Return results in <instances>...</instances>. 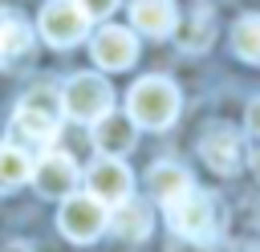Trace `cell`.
Listing matches in <instances>:
<instances>
[{"label":"cell","mask_w":260,"mask_h":252,"mask_svg":"<svg viewBox=\"0 0 260 252\" xmlns=\"http://www.w3.org/2000/svg\"><path fill=\"white\" fill-rule=\"evenodd\" d=\"M61 93L53 85H37L20 98L16 114H12V126H8V138L12 142H49L57 134V122H61Z\"/></svg>","instance_id":"6da1fadb"},{"label":"cell","mask_w":260,"mask_h":252,"mask_svg":"<svg viewBox=\"0 0 260 252\" xmlns=\"http://www.w3.org/2000/svg\"><path fill=\"white\" fill-rule=\"evenodd\" d=\"M126 114L134 118V126L167 130L179 118V89L167 77H142L126 98Z\"/></svg>","instance_id":"7a4b0ae2"},{"label":"cell","mask_w":260,"mask_h":252,"mask_svg":"<svg viewBox=\"0 0 260 252\" xmlns=\"http://www.w3.org/2000/svg\"><path fill=\"white\" fill-rule=\"evenodd\" d=\"M61 110L69 118H77V122H98L106 110H114V89L98 73H77L61 89Z\"/></svg>","instance_id":"3957f363"},{"label":"cell","mask_w":260,"mask_h":252,"mask_svg":"<svg viewBox=\"0 0 260 252\" xmlns=\"http://www.w3.org/2000/svg\"><path fill=\"white\" fill-rule=\"evenodd\" d=\"M167 207V224L183 236V240H195V244H207L211 232H215V207H211V195L203 191H183L179 199L162 203Z\"/></svg>","instance_id":"277c9868"},{"label":"cell","mask_w":260,"mask_h":252,"mask_svg":"<svg viewBox=\"0 0 260 252\" xmlns=\"http://www.w3.org/2000/svg\"><path fill=\"white\" fill-rule=\"evenodd\" d=\"M106 203L102 199H93V195H65V203H61V211H57V228L73 240V244H89L93 236H102L106 232Z\"/></svg>","instance_id":"5b68a950"},{"label":"cell","mask_w":260,"mask_h":252,"mask_svg":"<svg viewBox=\"0 0 260 252\" xmlns=\"http://www.w3.org/2000/svg\"><path fill=\"white\" fill-rule=\"evenodd\" d=\"M41 37L49 41V45H57V49H69V45H77L81 37H85V28H89V16L77 8V0H49L45 8H41Z\"/></svg>","instance_id":"8992f818"},{"label":"cell","mask_w":260,"mask_h":252,"mask_svg":"<svg viewBox=\"0 0 260 252\" xmlns=\"http://www.w3.org/2000/svg\"><path fill=\"white\" fill-rule=\"evenodd\" d=\"M199 154H203V163H207L215 175H236L240 163H244L240 130H236V126H223V122L207 126L203 138H199Z\"/></svg>","instance_id":"52a82bcc"},{"label":"cell","mask_w":260,"mask_h":252,"mask_svg":"<svg viewBox=\"0 0 260 252\" xmlns=\"http://www.w3.org/2000/svg\"><path fill=\"white\" fill-rule=\"evenodd\" d=\"M32 187L45 195V199H65V195H73L77 191V163L69 159V154H61V150H49L37 167H32Z\"/></svg>","instance_id":"ba28073f"},{"label":"cell","mask_w":260,"mask_h":252,"mask_svg":"<svg viewBox=\"0 0 260 252\" xmlns=\"http://www.w3.org/2000/svg\"><path fill=\"white\" fill-rule=\"evenodd\" d=\"M85 183H89V195L102 199V203H122V199H130V187H134L126 163L114 159V154H102V159L85 171Z\"/></svg>","instance_id":"9c48e42d"},{"label":"cell","mask_w":260,"mask_h":252,"mask_svg":"<svg viewBox=\"0 0 260 252\" xmlns=\"http://www.w3.org/2000/svg\"><path fill=\"white\" fill-rule=\"evenodd\" d=\"M93 61L102 69H130L134 57H138V41L130 28H118V24H106L93 33V45H89Z\"/></svg>","instance_id":"30bf717a"},{"label":"cell","mask_w":260,"mask_h":252,"mask_svg":"<svg viewBox=\"0 0 260 252\" xmlns=\"http://www.w3.org/2000/svg\"><path fill=\"white\" fill-rule=\"evenodd\" d=\"M134 118L130 114H118V110H106L98 122H93V146L102 150V154H126L130 146H134Z\"/></svg>","instance_id":"8fae6325"},{"label":"cell","mask_w":260,"mask_h":252,"mask_svg":"<svg viewBox=\"0 0 260 252\" xmlns=\"http://www.w3.org/2000/svg\"><path fill=\"white\" fill-rule=\"evenodd\" d=\"M130 20L146 37H167V33H175L179 12H175V0H134L130 4Z\"/></svg>","instance_id":"7c38bea8"},{"label":"cell","mask_w":260,"mask_h":252,"mask_svg":"<svg viewBox=\"0 0 260 252\" xmlns=\"http://www.w3.org/2000/svg\"><path fill=\"white\" fill-rule=\"evenodd\" d=\"M106 228H110L118 240H146V232H150V211H146V203L122 199V203H114V211L106 215Z\"/></svg>","instance_id":"4fadbf2b"},{"label":"cell","mask_w":260,"mask_h":252,"mask_svg":"<svg viewBox=\"0 0 260 252\" xmlns=\"http://www.w3.org/2000/svg\"><path fill=\"white\" fill-rule=\"evenodd\" d=\"M150 191H154L158 203H171V199H179L183 191H191V175H187L179 163H154V171H150Z\"/></svg>","instance_id":"5bb4252c"},{"label":"cell","mask_w":260,"mask_h":252,"mask_svg":"<svg viewBox=\"0 0 260 252\" xmlns=\"http://www.w3.org/2000/svg\"><path fill=\"white\" fill-rule=\"evenodd\" d=\"M28 175H32L28 154H24L16 142H4V146H0V191H16V187H24Z\"/></svg>","instance_id":"9a60e30c"},{"label":"cell","mask_w":260,"mask_h":252,"mask_svg":"<svg viewBox=\"0 0 260 252\" xmlns=\"http://www.w3.org/2000/svg\"><path fill=\"white\" fill-rule=\"evenodd\" d=\"M211 37H215V16L207 12V8H195L187 20H179V45L183 49H207L211 45Z\"/></svg>","instance_id":"2e32d148"},{"label":"cell","mask_w":260,"mask_h":252,"mask_svg":"<svg viewBox=\"0 0 260 252\" xmlns=\"http://www.w3.org/2000/svg\"><path fill=\"white\" fill-rule=\"evenodd\" d=\"M232 49H236V57L260 65V16H240L232 24Z\"/></svg>","instance_id":"e0dca14e"},{"label":"cell","mask_w":260,"mask_h":252,"mask_svg":"<svg viewBox=\"0 0 260 252\" xmlns=\"http://www.w3.org/2000/svg\"><path fill=\"white\" fill-rule=\"evenodd\" d=\"M24 49H28V28L20 20H0V61L16 57Z\"/></svg>","instance_id":"ac0fdd59"},{"label":"cell","mask_w":260,"mask_h":252,"mask_svg":"<svg viewBox=\"0 0 260 252\" xmlns=\"http://www.w3.org/2000/svg\"><path fill=\"white\" fill-rule=\"evenodd\" d=\"M77 8L93 20V16H110V12L118 8V0H77Z\"/></svg>","instance_id":"d6986e66"},{"label":"cell","mask_w":260,"mask_h":252,"mask_svg":"<svg viewBox=\"0 0 260 252\" xmlns=\"http://www.w3.org/2000/svg\"><path fill=\"white\" fill-rule=\"evenodd\" d=\"M248 130H252V134L260 138V98H256V102L248 106Z\"/></svg>","instance_id":"ffe728a7"},{"label":"cell","mask_w":260,"mask_h":252,"mask_svg":"<svg viewBox=\"0 0 260 252\" xmlns=\"http://www.w3.org/2000/svg\"><path fill=\"white\" fill-rule=\"evenodd\" d=\"M252 171H256V175H260V146H256V150H252Z\"/></svg>","instance_id":"44dd1931"}]
</instances>
